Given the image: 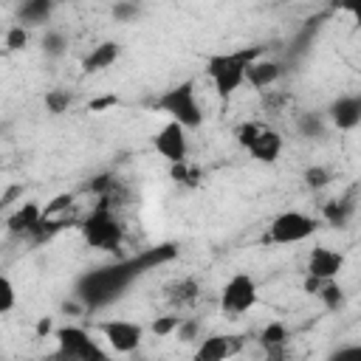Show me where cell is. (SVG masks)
Listing matches in <instances>:
<instances>
[{
    "label": "cell",
    "mask_w": 361,
    "mask_h": 361,
    "mask_svg": "<svg viewBox=\"0 0 361 361\" xmlns=\"http://www.w3.org/2000/svg\"><path fill=\"white\" fill-rule=\"evenodd\" d=\"M186 133H189V130H183V127L175 124V121H166V124L155 133L152 147L158 149L161 158L169 161V166L189 161V135H186Z\"/></svg>",
    "instance_id": "cell-10"
},
{
    "label": "cell",
    "mask_w": 361,
    "mask_h": 361,
    "mask_svg": "<svg viewBox=\"0 0 361 361\" xmlns=\"http://www.w3.org/2000/svg\"><path fill=\"white\" fill-rule=\"evenodd\" d=\"M197 296H200L197 279H195V276H183V279H178V282L169 288V296H166V299H169L172 305H180V307H183V305H192Z\"/></svg>",
    "instance_id": "cell-20"
},
{
    "label": "cell",
    "mask_w": 361,
    "mask_h": 361,
    "mask_svg": "<svg viewBox=\"0 0 361 361\" xmlns=\"http://www.w3.org/2000/svg\"><path fill=\"white\" fill-rule=\"evenodd\" d=\"M59 361H110L107 350L79 324H62L54 330Z\"/></svg>",
    "instance_id": "cell-5"
},
{
    "label": "cell",
    "mask_w": 361,
    "mask_h": 361,
    "mask_svg": "<svg viewBox=\"0 0 361 361\" xmlns=\"http://www.w3.org/2000/svg\"><path fill=\"white\" fill-rule=\"evenodd\" d=\"M39 223H42V206H37V203H23L20 209H14L6 217V228L14 237H31Z\"/></svg>",
    "instance_id": "cell-15"
},
{
    "label": "cell",
    "mask_w": 361,
    "mask_h": 361,
    "mask_svg": "<svg viewBox=\"0 0 361 361\" xmlns=\"http://www.w3.org/2000/svg\"><path fill=\"white\" fill-rule=\"evenodd\" d=\"M344 268V254L330 248V245H316L307 254V276L322 279V282H333Z\"/></svg>",
    "instance_id": "cell-12"
},
{
    "label": "cell",
    "mask_w": 361,
    "mask_h": 361,
    "mask_svg": "<svg viewBox=\"0 0 361 361\" xmlns=\"http://www.w3.org/2000/svg\"><path fill=\"white\" fill-rule=\"evenodd\" d=\"M282 73H285V68H282L279 59L259 56V59L251 62V68H248V73H245V85H251L254 90L265 93L268 87H274V85L282 79Z\"/></svg>",
    "instance_id": "cell-14"
},
{
    "label": "cell",
    "mask_w": 361,
    "mask_h": 361,
    "mask_svg": "<svg viewBox=\"0 0 361 361\" xmlns=\"http://www.w3.org/2000/svg\"><path fill=\"white\" fill-rule=\"evenodd\" d=\"M257 299H259V293H257L254 276L245 274V271H240V274H234L223 285V290H220V310H223V316H231L234 319V316L248 313L257 305Z\"/></svg>",
    "instance_id": "cell-8"
},
{
    "label": "cell",
    "mask_w": 361,
    "mask_h": 361,
    "mask_svg": "<svg viewBox=\"0 0 361 361\" xmlns=\"http://www.w3.org/2000/svg\"><path fill=\"white\" fill-rule=\"evenodd\" d=\"M42 54L45 56H51V59H56V56H62L65 51H68V37L62 34V31H56V28H48L45 34H42Z\"/></svg>",
    "instance_id": "cell-22"
},
{
    "label": "cell",
    "mask_w": 361,
    "mask_h": 361,
    "mask_svg": "<svg viewBox=\"0 0 361 361\" xmlns=\"http://www.w3.org/2000/svg\"><path fill=\"white\" fill-rule=\"evenodd\" d=\"M71 107V93L68 90H48L45 93V110L48 113H54V116H59V113H65Z\"/></svg>",
    "instance_id": "cell-26"
},
{
    "label": "cell",
    "mask_w": 361,
    "mask_h": 361,
    "mask_svg": "<svg viewBox=\"0 0 361 361\" xmlns=\"http://www.w3.org/2000/svg\"><path fill=\"white\" fill-rule=\"evenodd\" d=\"M333 180V175H330V169L327 166H307L305 169V183H307V189H324L327 183Z\"/></svg>",
    "instance_id": "cell-27"
},
{
    "label": "cell",
    "mask_w": 361,
    "mask_h": 361,
    "mask_svg": "<svg viewBox=\"0 0 361 361\" xmlns=\"http://www.w3.org/2000/svg\"><path fill=\"white\" fill-rule=\"evenodd\" d=\"M259 347L262 353H279V350H288V327L282 322H271L262 327L259 333Z\"/></svg>",
    "instance_id": "cell-19"
},
{
    "label": "cell",
    "mask_w": 361,
    "mask_h": 361,
    "mask_svg": "<svg viewBox=\"0 0 361 361\" xmlns=\"http://www.w3.org/2000/svg\"><path fill=\"white\" fill-rule=\"evenodd\" d=\"M265 54L262 45H248V48H237V51H226V54H212L206 59V76L214 87L217 96L228 99L234 96L243 85H245V73L251 68L254 59H259Z\"/></svg>",
    "instance_id": "cell-2"
},
{
    "label": "cell",
    "mask_w": 361,
    "mask_h": 361,
    "mask_svg": "<svg viewBox=\"0 0 361 361\" xmlns=\"http://www.w3.org/2000/svg\"><path fill=\"white\" fill-rule=\"evenodd\" d=\"M327 118L341 133L355 130L361 124V93H344V96L333 99L327 107Z\"/></svg>",
    "instance_id": "cell-13"
},
{
    "label": "cell",
    "mask_w": 361,
    "mask_h": 361,
    "mask_svg": "<svg viewBox=\"0 0 361 361\" xmlns=\"http://www.w3.org/2000/svg\"><path fill=\"white\" fill-rule=\"evenodd\" d=\"M169 175H172V180H175V183H183V186H195V183L200 180V172H197V166H192L189 161L169 166Z\"/></svg>",
    "instance_id": "cell-25"
},
{
    "label": "cell",
    "mask_w": 361,
    "mask_h": 361,
    "mask_svg": "<svg viewBox=\"0 0 361 361\" xmlns=\"http://www.w3.org/2000/svg\"><path fill=\"white\" fill-rule=\"evenodd\" d=\"M110 14H113L116 23H130V20H135V17L141 14V8H138L135 3H113Z\"/></svg>",
    "instance_id": "cell-31"
},
{
    "label": "cell",
    "mask_w": 361,
    "mask_h": 361,
    "mask_svg": "<svg viewBox=\"0 0 361 361\" xmlns=\"http://www.w3.org/2000/svg\"><path fill=\"white\" fill-rule=\"evenodd\" d=\"M180 319H183V316H158V319L152 322V333H155L158 338H166V336H175V330H178V324H180Z\"/></svg>",
    "instance_id": "cell-30"
},
{
    "label": "cell",
    "mask_w": 361,
    "mask_h": 361,
    "mask_svg": "<svg viewBox=\"0 0 361 361\" xmlns=\"http://www.w3.org/2000/svg\"><path fill=\"white\" fill-rule=\"evenodd\" d=\"M237 141L248 149L259 164H274L282 155V135L259 121H243L237 127Z\"/></svg>",
    "instance_id": "cell-6"
},
{
    "label": "cell",
    "mask_w": 361,
    "mask_h": 361,
    "mask_svg": "<svg viewBox=\"0 0 361 361\" xmlns=\"http://www.w3.org/2000/svg\"><path fill=\"white\" fill-rule=\"evenodd\" d=\"M175 257H178V248L172 243H164V245L141 251L138 257H130V259H121V262H113V265H104V268H93V271H87V274H82L76 279L73 296L85 305V310L107 307L110 302L121 299L124 290L141 274H147L149 268L164 265V262H169Z\"/></svg>",
    "instance_id": "cell-1"
},
{
    "label": "cell",
    "mask_w": 361,
    "mask_h": 361,
    "mask_svg": "<svg viewBox=\"0 0 361 361\" xmlns=\"http://www.w3.org/2000/svg\"><path fill=\"white\" fill-rule=\"evenodd\" d=\"M6 51H20V48H25L28 45V28H23V25H11L8 31H6Z\"/></svg>",
    "instance_id": "cell-29"
},
{
    "label": "cell",
    "mask_w": 361,
    "mask_h": 361,
    "mask_svg": "<svg viewBox=\"0 0 361 361\" xmlns=\"http://www.w3.org/2000/svg\"><path fill=\"white\" fill-rule=\"evenodd\" d=\"M155 107L175 124H180L183 130H197L203 124V107L197 102V90H195V82L186 79L169 90H164L155 102Z\"/></svg>",
    "instance_id": "cell-3"
},
{
    "label": "cell",
    "mask_w": 361,
    "mask_h": 361,
    "mask_svg": "<svg viewBox=\"0 0 361 361\" xmlns=\"http://www.w3.org/2000/svg\"><path fill=\"white\" fill-rule=\"evenodd\" d=\"M319 299H322V305H324L327 310H338V307H344V290H341V285H338L336 279L322 285Z\"/></svg>",
    "instance_id": "cell-23"
},
{
    "label": "cell",
    "mask_w": 361,
    "mask_h": 361,
    "mask_svg": "<svg viewBox=\"0 0 361 361\" xmlns=\"http://www.w3.org/2000/svg\"><path fill=\"white\" fill-rule=\"evenodd\" d=\"M54 14V3L51 0H25L20 8H17V25L23 28H37V25H45Z\"/></svg>",
    "instance_id": "cell-18"
},
{
    "label": "cell",
    "mask_w": 361,
    "mask_h": 361,
    "mask_svg": "<svg viewBox=\"0 0 361 361\" xmlns=\"http://www.w3.org/2000/svg\"><path fill=\"white\" fill-rule=\"evenodd\" d=\"M200 330H203L200 319H195V316H183L180 324H178V330H175V338L183 341V344H189V341H197V338H200Z\"/></svg>",
    "instance_id": "cell-24"
},
{
    "label": "cell",
    "mask_w": 361,
    "mask_h": 361,
    "mask_svg": "<svg viewBox=\"0 0 361 361\" xmlns=\"http://www.w3.org/2000/svg\"><path fill=\"white\" fill-rule=\"evenodd\" d=\"M319 223L316 217L305 214V212H296V209H288V212H279L271 226H268V243H276V245H296V243H305L316 234Z\"/></svg>",
    "instance_id": "cell-7"
},
{
    "label": "cell",
    "mask_w": 361,
    "mask_h": 361,
    "mask_svg": "<svg viewBox=\"0 0 361 361\" xmlns=\"http://www.w3.org/2000/svg\"><path fill=\"white\" fill-rule=\"evenodd\" d=\"M327 361H361V344H350V347H341L336 350Z\"/></svg>",
    "instance_id": "cell-32"
},
{
    "label": "cell",
    "mask_w": 361,
    "mask_h": 361,
    "mask_svg": "<svg viewBox=\"0 0 361 361\" xmlns=\"http://www.w3.org/2000/svg\"><path fill=\"white\" fill-rule=\"evenodd\" d=\"M341 11H347V14L353 17L355 28H361V0H358V3H347V6H341Z\"/></svg>",
    "instance_id": "cell-33"
},
{
    "label": "cell",
    "mask_w": 361,
    "mask_h": 361,
    "mask_svg": "<svg viewBox=\"0 0 361 361\" xmlns=\"http://www.w3.org/2000/svg\"><path fill=\"white\" fill-rule=\"evenodd\" d=\"M118 54H121V45H118L116 39H104V42H99V45L82 59V71H85V73H99V71L110 68V65L118 59Z\"/></svg>",
    "instance_id": "cell-16"
},
{
    "label": "cell",
    "mask_w": 361,
    "mask_h": 361,
    "mask_svg": "<svg viewBox=\"0 0 361 361\" xmlns=\"http://www.w3.org/2000/svg\"><path fill=\"white\" fill-rule=\"evenodd\" d=\"M324 130H327V124H324V118H322L319 113L305 110V113L296 116V133H299L302 138H322Z\"/></svg>",
    "instance_id": "cell-21"
},
{
    "label": "cell",
    "mask_w": 361,
    "mask_h": 361,
    "mask_svg": "<svg viewBox=\"0 0 361 361\" xmlns=\"http://www.w3.org/2000/svg\"><path fill=\"white\" fill-rule=\"evenodd\" d=\"M51 330V319H39V324H37V333L42 336V333H48Z\"/></svg>",
    "instance_id": "cell-35"
},
{
    "label": "cell",
    "mask_w": 361,
    "mask_h": 361,
    "mask_svg": "<svg viewBox=\"0 0 361 361\" xmlns=\"http://www.w3.org/2000/svg\"><path fill=\"white\" fill-rule=\"evenodd\" d=\"M322 217H324L327 226H333V228H344V226L355 217V197H353V195H344V197H333V200H327L324 209H322Z\"/></svg>",
    "instance_id": "cell-17"
},
{
    "label": "cell",
    "mask_w": 361,
    "mask_h": 361,
    "mask_svg": "<svg viewBox=\"0 0 361 361\" xmlns=\"http://www.w3.org/2000/svg\"><path fill=\"white\" fill-rule=\"evenodd\" d=\"M99 333L113 347V353H121V355L135 353L144 341V327L138 322H130V319H107L99 324Z\"/></svg>",
    "instance_id": "cell-9"
},
{
    "label": "cell",
    "mask_w": 361,
    "mask_h": 361,
    "mask_svg": "<svg viewBox=\"0 0 361 361\" xmlns=\"http://www.w3.org/2000/svg\"><path fill=\"white\" fill-rule=\"evenodd\" d=\"M82 240L90 248H99V251H116V248H121V243H124V226L113 214V203L99 200L93 206V212L82 220Z\"/></svg>",
    "instance_id": "cell-4"
},
{
    "label": "cell",
    "mask_w": 361,
    "mask_h": 361,
    "mask_svg": "<svg viewBox=\"0 0 361 361\" xmlns=\"http://www.w3.org/2000/svg\"><path fill=\"white\" fill-rule=\"evenodd\" d=\"M17 305V290L8 276H0V313H11Z\"/></svg>",
    "instance_id": "cell-28"
},
{
    "label": "cell",
    "mask_w": 361,
    "mask_h": 361,
    "mask_svg": "<svg viewBox=\"0 0 361 361\" xmlns=\"http://www.w3.org/2000/svg\"><path fill=\"white\" fill-rule=\"evenodd\" d=\"M245 338L234 336V333H212L206 338L197 341V350L192 355V361H228L243 350Z\"/></svg>",
    "instance_id": "cell-11"
},
{
    "label": "cell",
    "mask_w": 361,
    "mask_h": 361,
    "mask_svg": "<svg viewBox=\"0 0 361 361\" xmlns=\"http://www.w3.org/2000/svg\"><path fill=\"white\" fill-rule=\"evenodd\" d=\"M110 104H116V96H104V99H96V102L90 104V110H93V113H99V110H104V107H110Z\"/></svg>",
    "instance_id": "cell-34"
}]
</instances>
